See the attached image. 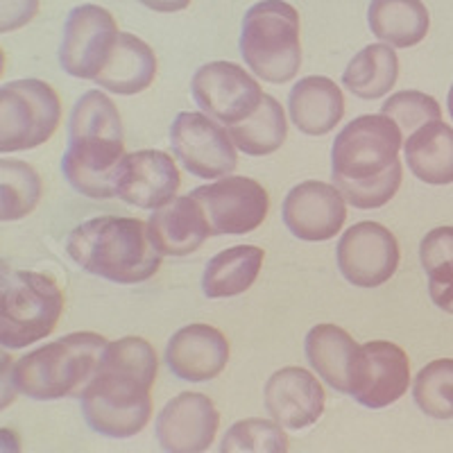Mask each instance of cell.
Listing matches in <instances>:
<instances>
[{"label":"cell","instance_id":"8992f818","mask_svg":"<svg viewBox=\"0 0 453 453\" xmlns=\"http://www.w3.org/2000/svg\"><path fill=\"white\" fill-rule=\"evenodd\" d=\"M241 55L263 82L295 80L302 66L297 10L286 0H261L250 7L242 19Z\"/></svg>","mask_w":453,"mask_h":453},{"label":"cell","instance_id":"d590c367","mask_svg":"<svg viewBox=\"0 0 453 453\" xmlns=\"http://www.w3.org/2000/svg\"><path fill=\"white\" fill-rule=\"evenodd\" d=\"M141 5L148 7L152 12H161V14H173V12H181L191 5L193 0H139Z\"/></svg>","mask_w":453,"mask_h":453},{"label":"cell","instance_id":"8fae6325","mask_svg":"<svg viewBox=\"0 0 453 453\" xmlns=\"http://www.w3.org/2000/svg\"><path fill=\"white\" fill-rule=\"evenodd\" d=\"M119 35L111 12L93 3L78 5L64 23L59 64L73 78L96 80L107 66Z\"/></svg>","mask_w":453,"mask_h":453},{"label":"cell","instance_id":"7c38bea8","mask_svg":"<svg viewBox=\"0 0 453 453\" xmlns=\"http://www.w3.org/2000/svg\"><path fill=\"white\" fill-rule=\"evenodd\" d=\"M411 386L408 354L390 340H372L358 347L349 374V395L361 406L381 411L399 402Z\"/></svg>","mask_w":453,"mask_h":453},{"label":"cell","instance_id":"6da1fadb","mask_svg":"<svg viewBox=\"0 0 453 453\" xmlns=\"http://www.w3.org/2000/svg\"><path fill=\"white\" fill-rule=\"evenodd\" d=\"M159 358L145 338L109 342L96 376L82 392V415L88 428L104 438H134L152 418L150 390L157 381Z\"/></svg>","mask_w":453,"mask_h":453},{"label":"cell","instance_id":"4316f807","mask_svg":"<svg viewBox=\"0 0 453 453\" xmlns=\"http://www.w3.org/2000/svg\"><path fill=\"white\" fill-rule=\"evenodd\" d=\"M399 78V57L388 43H372L356 52L342 73V84L361 100H379L392 91Z\"/></svg>","mask_w":453,"mask_h":453},{"label":"cell","instance_id":"7a4b0ae2","mask_svg":"<svg viewBox=\"0 0 453 453\" xmlns=\"http://www.w3.org/2000/svg\"><path fill=\"white\" fill-rule=\"evenodd\" d=\"M403 134L383 113H365L351 120L331 148V180L354 209H381L402 186Z\"/></svg>","mask_w":453,"mask_h":453},{"label":"cell","instance_id":"9c48e42d","mask_svg":"<svg viewBox=\"0 0 453 453\" xmlns=\"http://www.w3.org/2000/svg\"><path fill=\"white\" fill-rule=\"evenodd\" d=\"M191 197L202 206L211 236H242L254 232L270 211L268 191L250 177H222L196 188Z\"/></svg>","mask_w":453,"mask_h":453},{"label":"cell","instance_id":"cb8c5ba5","mask_svg":"<svg viewBox=\"0 0 453 453\" xmlns=\"http://www.w3.org/2000/svg\"><path fill=\"white\" fill-rule=\"evenodd\" d=\"M367 23L376 39L392 48H412L424 42L431 16L422 0H372Z\"/></svg>","mask_w":453,"mask_h":453},{"label":"cell","instance_id":"f546056e","mask_svg":"<svg viewBox=\"0 0 453 453\" xmlns=\"http://www.w3.org/2000/svg\"><path fill=\"white\" fill-rule=\"evenodd\" d=\"M422 268L428 274V295L438 309L453 313V226H435L419 245Z\"/></svg>","mask_w":453,"mask_h":453},{"label":"cell","instance_id":"3957f363","mask_svg":"<svg viewBox=\"0 0 453 453\" xmlns=\"http://www.w3.org/2000/svg\"><path fill=\"white\" fill-rule=\"evenodd\" d=\"M125 159L123 120L103 91H87L75 103L68 120V145L62 173L68 184L91 200L116 197Z\"/></svg>","mask_w":453,"mask_h":453},{"label":"cell","instance_id":"484cf974","mask_svg":"<svg viewBox=\"0 0 453 453\" xmlns=\"http://www.w3.org/2000/svg\"><path fill=\"white\" fill-rule=\"evenodd\" d=\"M265 252L254 245H236L222 250L206 263L202 290L209 299H226L242 295L254 286L263 268Z\"/></svg>","mask_w":453,"mask_h":453},{"label":"cell","instance_id":"603a6c76","mask_svg":"<svg viewBox=\"0 0 453 453\" xmlns=\"http://www.w3.org/2000/svg\"><path fill=\"white\" fill-rule=\"evenodd\" d=\"M408 170L424 184H453V127L442 120L419 127L403 143Z\"/></svg>","mask_w":453,"mask_h":453},{"label":"cell","instance_id":"277c9868","mask_svg":"<svg viewBox=\"0 0 453 453\" xmlns=\"http://www.w3.org/2000/svg\"><path fill=\"white\" fill-rule=\"evenodd\" d=\"M66 250L80 268L120 286L152 279L164 258L150 238L148 222L120 216L80 222L68 234Z\"/></svg>","mask_w":453,"mask_h":453},{"label":"cell","instance_id":"ab89813d","mask_svg":"<svg viewBox=\"0 0 453 453\" xmlns=\"http://www.w3.org/2000/svg\"><path fill=\"white\" fill-rule=\"evenodd\" d=\"M3 68H5V52L0 48V75H3Z\"/></svg>","mask_w":453,"mask_h":453},{"label":"cell","instance_id":"ffe728a7","mask_svg":"<svg viewBox=\"0 0 453 453\" xmlns=\"http://www.w3.org/2000/svg\"><path fill=\"white\" fill-rule=\"evenodd\" d=\"M148 232L164 257H188L211 236L204 211L191 196L175 197L157 209L148 220Z\"/></svg>","mask_w":453,"mask_h":453},{"label":"cell","instance_id":"44dd1931","mask_svg":"<svg viewBox=\"0 0 453 453\" xmlns=\"http://www.w3.org/2000/svg\"><path fill=\"white\" fill-rule=\"evenodd\" d=\"M290 119L306 136H325L345 116V96L334 80L309 75L293 87L288 96Z\"/></svg>","mask_w":453,"mask_h":453},{"label":"cell","instance_id":"1f68e13d","mask_svg":"<svg viewBox=\"0 0 453 453\" xmlns=\"http://www.w3.org/2000/svg\"><path fill=\"white\" fill-rule=\"evenodd\" d=\"M218 453H288V435L274 419L248 418L226 428Z\"/></svg>","mask_w":453,"mask_h":453},{"label":"cell","instance_id":"5b68a950","mask_svg":"<svg viewBox=\"0 0 453 453\" xmlns=\"http://www.w3.org/2000/svg\"><path fill=\"white\" fill-rule=\"evenodd\" d=\"M109 340L78 331L30 351L16 361V388L36 402L82 396L100 365Z\"/></svg>","mask_w":453,"mask_h":453},{"label":"cell","instance_id":"4dcf8cb0","mask_svg":"<svg viewBox=\"0 0 453 453\" xmlns=\"http://www.w3.org/2000/svg\"><path fill=\"white\" fill-rule=\"evenodd\" d=\"M412 399L433 419H453V358H438L419 370Z\"/></svg>","mask_w":453,"mask_h":453},{"label":"cell","instance_id":"f35d334b","mask_svg":"<svg viewBox=\"0 0 453 453\" xmlns=\"http://www.w3.org/2000/svg\"><path fill=\"white\" fill-rule=\"evenodd\" d=\"M447 104H449V113H451V119H453V84H451V88H449Z\"/></svg>","mask_w":453,"mask_h":453},{"label":"cell","instance_id":"ac0fdd59","mask_svg":"<svg viewBox=\"0 0 453 453\" xmlns=\"http://www.w3.org/2000/svg\"><path fill=\"white\" fill-rule=\"evenodd\" d=\"M181 177L175 159L161 150H139L125 155L116 184V197L136 209L157 211L173 202Z\"/></svg>","mask_w":453,"mask_h":453},{"label":"cell","instance_id":"836d02e7","mask_svg":"<svg viewBox=\"0 0 453 453\" xmlns=\"http://www.w3.org/2000/svg\"><path fill=\"white\" fill-rule=\"evenodd\" d=\"M39 12V0H0V35L26 27Z\"/></svg>","mask_w":453,"mask_h":453},{"label":"cell","instance_id":"74e56055","mask_svg":"<svg viewBox=\"0 0 453 453\" xmlns=\"http://www.w3.org/2000/svg\"><path fill=\"white\" fill-rule=\"evenodd\" d=\"M10 274H12V270L7 268L5 261H0V286H3V283H5L7 279H10Z\"/></svg>","mask_w":453,"mask_h":453},{"label":"cell","instance_id":"7402d4cb","mask_svg":"<svg viewBox=\"0 0 453 453\" xmlns=\"http://www.w3.org/2000/svg\"><path fill=\"white\" fill-rule=\"evenodd\" d=\"M157 78L155 50L139 36L120 32L107 66L93 82L119 96H136L145 91Z\"/></svg>","mask_w":453,"mask_h":453},{"label":"cell","instance_id":"f1b7e54d","mask_svg":"<svg viewBox=\"0 0 453 453\" xmlns=\"http://www.w3.org/2000/svg\"><path fill=\"white\" fill-rule=\"evenodd\" d=\"M43 196V181L35 165L21 159H0V222L23 220Z\"/></svg>","mask_w":453,"mask_h":453},{"label":"cell","instance_id":"e0dca14e","mask_svg":"<svg viewBox=\"0 0 453 453\" xmlns=\"http://www.w3.org/2000/svg\"><path fill=\"white\" fill-rule=\"evenodd\" d=\"M263 402L279 426L304 431L325 415L326 395L313 372L290 365L270 376L263 390Z\"/></svg>","mask_w":453,"mask_h":453},{"label":"cell","instance_id":"52a82bcc","mask_svg":"<svg viewBox=\"0 0 453 453\" xmlns=\"http://www.w3.org/2000/svg\"><path fill=\"white\" fill-rule=\"evenodd\" d=\"M64 293L48 274L19 270L0 286V349H26L55 331Z\"/></svg>","mask_w":453,"mask_h":453},{"label":"cell","instance_id":"8d00e7d4","mask_svg":"<svg viewBox=\"0 0 453 453\" xmlns=\"http://www.w3.org/2000/svg\"><path fill=\"white\" fill-rule=\"evenodd\" d=\"M0 453H23L21 438L12 428H0Z\"/></svg>","mask_w":453,"mask_h":453},{"label":"cell","instance_id":"d6986e66","mask_svg":"<svg viewBox=\"0 0 453 453\" xmlns=\"http://www.w3.org/2000/svg\"><path fill=\"white\" fill-rule=\"evenodd\" d=\"M229 363V340L211 325H188L165 347V365L181 381L204 383L222 374Z\"/></svg>","mask_w":453,"mask_h":453},{"label":"cell","instance_id":"2e32d148","mask_svg":"<svg viewBox=\"0 0 453 453\" xmlns=\"http://www.w3.org/2000/svg\"><path fill=\"white\" fill-rule=\"evenodd\" d=\"M283 225L299 241H331L345 226L347 202L334 184L302 181L290 188L281 206Z\"/></svg>","mask_w":453,"mask_h":453},{"label":"cell","instance_id":"83f0119b","mask_svg":"<svg viewBox=\"0 0 453 453\" xmlns=\"http://www.w3.org/2000/svg\"><path fill=\"white\" fill-rule=\"evenodd\" d=\"M234 145L250 157H265L277 152L288 136V120L281 103L273 96H263L261 107L242 123L229 127Z\"/></svg>","mask_w":453,"mask_h":453},{"label":"cell","instance_id":"d4e9b609","mask_svg":"<svg viewBox=\"0 0 453 453\" xmlns=\"http://www.w3.org/2000/svg\"><path fill=\"white\" fill-rule=\"evenodd\" d=\"M358 347L342 326L335 325L313 326L304 342L311 367L342 395H349V374Z\"/></svg>","mask_w":453,"mask_h":453},{"label":"cell","instance_id":"9a60e30c","mask_svg":"<svg viewBox=\"0 0 453 453\" xmlns=\"http://www.w3.org/2000/svg\"><path fill=\"white\" fill-rule=\"evenodd\" d=\"M220 412L202 392L173 396L157 415L155 435L165 453H204L216 442Z\"/></svg>","mask_w":453,"mask_h":453},{"label":"cell","instance_id":"e575fe53","mask_svg":"<svg viewBox=\"0 0 453 453\" xmlns=\"http://www.w3.org/2000/svg\"><path fill=\"white\" fill-rule=\"evenodd\" d=\"M19 388H16V363L12 354L0 349V412L14 403Z\"/></svg>","mask_w":453,"mask_h":453},{"label":"cell","instance_id":"5bb4252c","mask_svg":"<svg viewBox=\"0 0 453 453\" xmlns=\"http://www.w3.org/2000/svg\"><path fill=\"white\" fill-rule=\"evenodd\" d=\"M191 91L202 111L226 127L250 119L265 96L261 84L232 62H211L197 68Z\"/></svg>","mask_w":453,"mask_h":453},{"label":"cell","instance_id":"30bf717a","mask_svg":"<svg viewBox=\"0 0 453 453\" xmlns=\"http://www.w3.org/2000/svg\"><path fill=\"white\" fill-rule=\"evenodd\" d=\"M170 143L188 173L202 180L229 177L238 165L229 129L200 111H181L170 127Z\"/></svg>","mask_w":453,"mask_h":453},{"label":"cell","instance_id":"4fadbf2b","mask_svg":"<svg viewBox=\"0 0 453 453\" xmlns=\"http://www.w3.org/2000/svg\"><path fill=\"white\" fill-rule=\"evenodd\" d=\"M342 277L358 288H379L399 268V242L381 222H356L338 241L335 250Z\"/></svg>","mask_w":453,"mask_h":453},{"label":"cell","instance_id":"d6a6232c","mask_svg":"<svg viewBox=\"0 0 453 453\" xmlns=\"http://www.w3.org/2000/svg\"><path fill=\"white\" fill-rule=\"evenodd\" d=\"M383 116L392 119L396 127L402 129V134H415L419 127L433 123V120L442 119V109L438 100L422 91H399L383 103Z\"/></svg>","mask_w":453,"mask_h":453},{"label":"cell","instance_id":"ba28073f","mask_svg":"<svg viewBox=\"0 0 453 453\" xmlns=\"http://www.w3.org/2000/svg\"><path fill=\"white\" fill-rule=\"evenodd\" d=\"M62 120V103L43 80H14L0 87V155L26 152L50 141Z\"/></svg>","mask_w":453,"mask_h":453}]
</instances>
